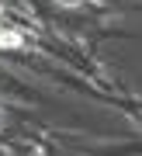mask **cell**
Masks as SVG:
<instances>
[{"label": "cell", "instance_id": "6da1fadb", "mask_svg": "<svg viewBox=\"0 0 142 156\" xmlns=\"http://www.w3.org/2000/svg\"><path fill=\"white\" fill-rule=\"evenodd\" d=\"M17 45H21L17 31H0V49H17Z\"/></svg>", "mask_w": 142, "mask_h": 156}]
</instances>
